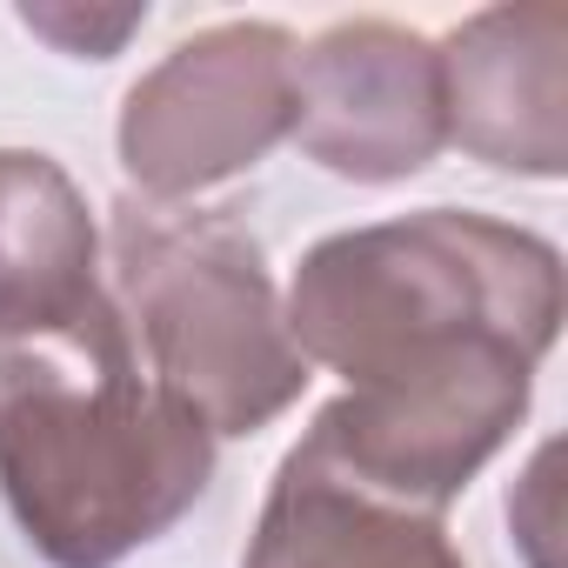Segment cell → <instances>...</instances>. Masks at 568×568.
Here are the masks:
<instances>
[{
  "instance_id": "8",
  "label": "cell",
  "mask_w": 568,
  "mask_h": 568,
  "mask_svg": "<svg viewBox=\"0 0 568 568\" xmlns=\"http://www.w3.org/2000/svg\"><path fill=\"white\" fill-rule=\"evenodd\" d=\"M241 568H468V561L448 541L442 515L402 508L335 475L295 442L288 462L274 468Z\"/></svg>"
},
{
  "instance_id": "10",
  "label": "cell",
  "mask_w": 568,
  "mask_h": 568,
  "mask_svg": "<svg viewBox=\"0 0 568 568\" xmlns=\"http://www.w3.org/2000/svg\"><path fill=\"white\" fill-rule=\"evenodd\" d=\"M21 21H28L34 34L61 41L68 54H81V61H108V54H114V48L148 21V14H134V8H128V14H108V21H94V14L81 21V14H68V8H28Z\"/></svg>"
},
{
  "instance_id": "2",
  "label": "cell",
  "mask_w": 568,
  "mask_h": 568,
  "mask_svg": "<svg viewBox=\"0 0 568 568\" xmlns=\"http://www.w3.org/2000/svg\"><path fill=\"white\" fill-rule=\"evenodd\" d=\"M281 315L308 368L322 362L348 388L448 368L481 348L541 362L561 335V254L515 221L422 207L315 241Z\"/></svg>"
},
{
  "instance_id": "4",
  "label": "cell",
  "mask_w": 568,
  "mask_h": 568,
  "mask_svg": "<svg viewBox=\"0 0 568 568\" xmlns=\"http://www.w3.org/2000/svg\"><path fill=\"white\" fill-rule=\"evenodd\" d=\"M302 41L281 21H221L128 88L121 168L141 201H194L295 134Z\"/></svg>"
},
{
  "instance_id": "1",
  "label": "cell",
  "mask_w": 568,
  "mask_h": 568,
  "mask_svg": "<svg viewBox=\"0 0 568 568\" xmlns=\"http://www.w3.org/2000/svg\"><path fill=\"white\" fill-rule=\"evenodd\" d=\"M214 481V435L154 388L101 288L88 308L0 328V495L54 568H114Z\"/></svg>"
},
{
  "instance_id": "9",
  "label": "cell",
  "mask_w": 568,
  "mask_h": 568,
  "mask_svg": "<svg viewBox=\"0 0 568 568\" xmlns=\"http://www.w3.org/2000/svg\"><path fill=\"white\" fill-rule=\"evenodd\" d=\"M101 288V227L68 168L34 148H0V328L74 315Z\"/></svg>"
},
{
  "instance_id": "7",
  "label": "cell",
  "mask_w": 568,
  "mask_h": 568,
  "mask_svg": "<svg viewBox=\"0 0 568 568\" xmlns=\"http://www.w3.org/2000/svg\"><path fill=\"white\" fill-rule=\"evenodd\" d=\"M561 48L568 14L555 0L528 8H481L468 14L442 48V128L462 154L501 174L555 181L568 168V128H561Z\"/></svg>"
},
{
  "instance_id": "5",
  "label": "cell",
  "mask_w": 568,
  "mask_h": 568,
  "mask_svg": "<svg viewBox=\"0 0 568 568\" xmlns=\"http://www.w3.org/2000/svg\"><path fill=\"white\" fill-rule=\"evenodd\" d=\"M528 395H535V362L488 348L428 375L348 388L315 415L302 448L402 508L442 515L468 488V475L515 435Z\"/></svg>"
},
{
  "instance_id": "6",
  "label": "cell",
  "mask_w": 568,
  "mask_h": 568,
  "mask_svg": "<svg viewBox=\"0 0 568 568\" xmlns=\"http://www.w3.org/2000/svg\"><path fill=\"white\" fill-rule=\"evenodd\" d=\"M302 154L342 181L388 187L422 174L442 148V61L435 41L395 21H342L295 61V134Z\"/></svg>"
},
{
  "instance_id": "3",
  "label": "cell",
  "mask_w": 568,
  "mask_h": 568,
  "mask_svg": "<svg viewBox=\"0 0 568 568\" xmlns=\"http://www.w3.org/2000/svg\"><path fill=\"white\" fill-rule=\"evenodd\" d=\"M108 295L141 335V368L214 442L281 422L308 388V355L288 335L261 241L234 207L114 201Z\"/></svg>"
}]
</instances>
